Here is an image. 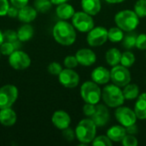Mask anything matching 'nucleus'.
Instances as JSON below:
<instances>
[{"label": "nucleus", "instance_id": "obj_1", "mask_svg": "<svg viewBox=\"0 0 146 146\" xmlns=\"http://www.w3.org/2000/svg\"><path fill=\"white\" fill-rule=\"evenodd\" d=\"M52 34L58 44L65 46L73 44L76 39L74 27L64 20L56 23L52 30Z\"/></svg>", "mask_w": 146, "mask_h": 146}, {"label": "nucleus", "instance_id": "obj_2", "mask_svg": "<svg viewBox=\"0 0 146 146\" xmlns=\"http://www.w3.org/2000/svg\"><path fill=\"white\" fill-rule=\"evenodd\" d=\"M96 132L97 126L92 119L81 120L75 128L76 138L84 145L92 143L93 141L96 137Z\"/></svg>", "mask_w": 146, "mask_h": 146}, {"label": "nucleus", "instance_id": "obj_3", "mask_svg": "<svg viewBox=\"0 0 146 146\" xmlns=\"http://www.w3.org/2000/svg\"><path fill=\"white\" fill-rule=\"evenodd\" d=\"M115 22L118 27L126 32H132L136 29L139 24V17L130 9H125L118 12L115 16Z\"/></svg>", "mask_w": 146, "mask_h": 146}, {"label": "nucleus", "instance_id": "obj_4", "mask_svg": "<svg viewBox=\"0 0 146 146\" xmlns=\"http://www.w3.org/2000/svg\"><path fill=\"white\" fill-rule=\"evenodd\" d=\"M102 98L105 104L110 108H117L124 104L123 92L116 85H108L102 91Z\"/></svg>", "mask_w": 146, "mask_h": 146}, {"label": "nucleus", "instance_id": "obj_5", "mask_svg": "<svg viewBox=\"0 0 146 146\" xmlns=\"http://www.w3.org/2000/svg\"><path fill=\"white\" fill-rule=\"evenodd\" d=\"M80 96L86 104H98L102 97L98 84L94 81H86L80 87Z\"/></svg>", "mask_w": 146, "mask_h": 146}, {"label": "nucleus", "instance_id": "obj_6", "mask_svg": "<svg viewBox=\"0 0 146 146\" xmlns=\"http://www.w3.org/2000/svg\"><path fill=\"white\" fill-rule=\"evenodd\" d=\"M18 98V89L14 85H4L0 87V110L11 108Z\"/></svg>", "mask_w": 146, "mask_h": 146}, {"label": "nucleus", "instance_id": "obj_7", "mask_svg": "<svg viewBox=\"0 0 146 146\" xmlns=\"http://www.w3.org/2000/svg\"><path fill=\"white\" fill-rule=\"evenodd\" d=\"M72 23L74 28L81 33H88L94 27V21L92 15L84 11L74 13L72 17Z\"/></svg>", "mask_w": 146, "mask_h": 146}, {"label": "nucleus", "instance_id": "obj_8", "mask_svg": "<svg viewBox=\"0 0 146 146\" xmlns=\"http://www.w3.org/2000/svg\"><path fill=\"white\" fill-rule=\"evenodd\" d=\"M110 80L119 87H124L131 81V74L127 68L116 65L110 70Z\"/></svg>", "mask_w": 146, "mask_h": 146}, {"label": "nucleus", "instance_id": "obj_9", "mask_svg": "<svg viewBox=\"0 0 146 146\" xmlns=\"http://www.w3.org/2000/svg\"><path fill=\"white\" fill-rule=\"evenodd\" d=\"M115 116L116 121L124 127H127L132 125H134L138 119L134 110H132L127 107H121V106L117 107L115 112Z\"/></svg>", "mask_w": 146, "mask_h": 146}, {"label": "nucleus", "instance_id": "obj_10", "mask_svg": "<svg viewBox=\"0 0 146 146\" xmlns=\"http://www.w3.org/2000/svg\"><path fill=\"white\" fill-rule=\"evenodd\" d=\"M9 65L16 70H23L27 68L31 64L29 56L20 50H15L11 55L9 56Z\"/></svg>", "mask_w": 146, "mask_h": 146}, {"label": "nucleus", "instance_id": "obj_11", "mask_svg": "<svg viewBox=\"0 0 146 146\" xmlns=\"http://www.w3.org/2000/svg\"><path fill=\"white\" fill-rule=\"evenodd\" d=\"M86 40L92 47L101 46L108 40V30L103 27H93L88 32Z\"/></svg>", "mask_w": 146, "mask_h": 146}, {"label": "nucleus", "instance_id": "obj_12", "mask_svg": "<svg viewBox=\"0 0 146 146\" xmlns=\"http://www.w3.org/2000/svg\"><path fill=\"white\" fill-rule=\"evenodd\" d=\"M58 80L61 85L66 88H74L80 83L79 74L72 68L62 69L58 75Z\"/></svg>", "mask_w": 146, "mask_h": 146}, {"label": "nucleus", "instance_id": "obj_13", "mask_svg": "<svg viewBox=\"0 0 146 146\" xmlns=\"http://www.w3.org/2000/svg\"><path fill=\"white\" fill-rule=\"evenodd\" d=\"M110 111L108 108L104 104H98L96 105L95 113L92 116V120L94 121L97 127H102L108 124L110 121Z\"/></svg>", "mask_w": 146, "mask_h": 146}, {"label": "nucleus", "instance_id": "obj_14", "mask_svg": "<svg viewBox=\"0 0 146 146\" xmlns=\"http://www.w3.org/2000/svg\"><path fill=\"white\" fill-rule=\"evenodd\" d=\"M75 56L77 58L79 64L85 66V67L92 66V64L96 62V60H97L96 54L92 50L86 49V48L79 50L76 52Z\"/></svg>", "mask_w": 146, "mask_h": 146}, {"label": "nucleus", "instance_id": "obj_15", "mask_svg": "<svg viewBox=\"0 0 146 146\" xmlns=\"http://www.w3.org/2000/svg\"><path fill=\"white\" fill-rule=\"evenodd\" d=\"M51 121L56 128L60 130H64L69 127L71 123V118L69 115L64 110H57L54 112Z\"/></svg>", "mask_w": 146, "mask_h": 146}, {"label": "nucleus", "instance_id": "obj_16", "mask_svg": "<svg viewBox=\"0 0 146 146\" xmlns=\"http://www.w3.org/2000/svg\"><path fill=\"white\" fill-rule=\"evenodd\" d=\"M92 80L98 85H104L110 80V70L104 67H98L92 72Z\"/></svg>", "mask_w": 146, "mask_h": 146}, {"label": "nucleus", "instance_id": "obj_17", "mask_svg": "<svg viewBox=\"0 0 146 146\" xmlns=\"http://www.w3.org/2000/svg\"><path fill=\"white\" fill-rule=\"evenodd\" d=\"M16 114L11 108L0 110V123L4 127H12L16 122Z\"/></svg>", "mask_w": 146, "mask_h": 146}, {"label": "nucleus", "instance_id": "obj_18", "mask_svg": "<svg viewBox=\"0 0 146 146\" xmlns=\"http://www.w3.org/2000/svg\"><path fill=\"white\" fill-rule=\"evenodd\" d=\"M37 14H38V11L36 10L35 8L26 5L19 9L17 18L24 23H30L31 21L35 20V18L37 17Z\"/></svg>", "mask_w": 146, "mask_h": 146}, {"label": "nucleus", "instance_id": "obj_19", "mask_svg": "<svg viewBox=\"0 0 146 146\" xmlns=\"http://www.w3.org/2000/svg\"><path fill=\"white\" fill-rule=\"evenodd\" d=\"M81 7L84 12L90 15H96L101 10L100 0H81Z\"/></svg>", "mask_w": 146, "mask_h": 146}, {"label": "nucleus", "instance_id": "obj_20", "mask_svg": "<svg viewBox=\"0 0 146 146\" xmlns=\"http://www.w3.org/2000/svg\"><path fill=\"white\" fill-rule=\"evenodd\" d=\"M126 127L121 125L113 126L107 131V136L111 139L112 142H121L126 136Z\"/></svg>", "mask_w": 146, "mask_h": 146}, {"label": "nucleus", "instance_id": "obj_21", "mask_svg": "<svg viewBox=\"0 0 146 146\" xmlns=\"http://www.w3.org/2000/svg\"><path fill=\"white\" fill-rule=\"evenodd\" d=\"M56 15L60 19L66 21V20L72 18L73 15H74L75 11H74V7L71 4H68L67 3H63L57 5V8L56 9Z\"/></svg>", "mask_w": 146, "mask_h": 146}, {"label": "nucleus", "instance_id": "obj_22", "mask_svg": "<svg viewBox=\"0 0 146 146\" xmlns=\"http://www.w3.org/2000/svg\"><path fill=\"white\" fill-rule=\"evenodd\" d=\"M134 112L140 120H146V93H142L137 98L134 106Z\"/></svg>", "mask_w": 146, "mask_h": 146}, {"label": "nucleus", "instance_id": "obj_23", "mask_svg": "<svg viewBox=\"0 0 146 146\" xmlns=\"http://www.w3.org/2000/svg\"><path fill=\"white\" fill-rule=\"evenodd\" d=\"M16 33H17V38L21 42H27L33 38L34 31H33V27L30 24L25 23L24 25H22L18 28Z\"/></svg>", "mask_w": 146, "mask_h": 146}, {"label": "nucleus", "instance_id": "obj_24", "mask_svg": "<svg viewBox=\"0 0 146 146\" xmlns=\"http://www.w3.org/2000/svg\"><path fill=\"white\" fill-rule=\"evenodd\" d=\"M121 53L116 48L110 49L109 50H107V52L105 54L106 62L111 67L118 65L121 62Z\"/></svg>", "mask_w": 146, "mask_h": 146}, {"label": "nucleus", "instance_id": "obj_25", "mask_svg": "<svg viewBox=\"0 0 146 146\" xmlns=\"http://www.w3.org/2000/svg\"><path fill=\"white\" fill-rule=\"evenodd\" d=\"M122 92L125 100H133L139 96V88L136 84H127Z\"/></svg>", "mask_w": 146, "mask_h": 146}, {"label": "nucleus", "instance_id": "obj_26", "mask_svg": "<svg viewBox=\"0 0 146 146\" xmlns=\"http://www.w3.org/2000/svg\"><path fill=\"white\" fill-rule=\"evenodd\" d=\"M124 38L123 30H121L120 27H111L108 31V39L111 42L117 43L120 41H122Z\"/></svg>", "mask_w": 146, "mask_h": 146}, {"label": "nucleus", "instance_id": "obj_27", "mask_svg": "<svg viewBox=\"0 0 146 146\" xmlns=\"http://www.w3.org/2000/svg\"><path fill=\"white\" fill-rule=\"evenodd\" d=\"M135 62V56L131 51H125L121 54V64L126 68L132 67Z\"/></svg>", "mask_w": 146, "mask_h": 146}, {"label": "nucleus", "instance_id": "obj_28", "mask_svg": "<svg viewBox=\"0 0 146 146\" xmlns=\"http://www.w3.org/2000/svg\"><path fill=\"white\" fill-rule=\"evenodd\" d=\"M52 6L50 0H36L34 3V8L38 12L46 13L48 12Z\"/></svg>", "mask_w": 146, "mask_h": 146}, {"label": "nucleus", "instance_id": "obj_29", "mask_svg": "<svg viewBox=\"0 0 146 146\" xmlns=\"http://www.w3.org/2000/svg\"><path fill=\"white\" fill-rule=\"evenodd\" d=\"M134 12L139 18L146 17V0H138L134 5Z\"/></svg>", "mask_w": 146, "mask_h": 146}, {"label": "nucleus", "instance_id": "obj_30", "mask_svg": "<svg viewBox=\"0 0 146 146\" xmlns=\"http://www.w3.org/2000/svg\"><path fill=\"white\" fill-rule=\"evenodd\" d=\"M136 39H137V35L135 33L133 34H127L124 36L122 39V45L126 49H132L134 46H136Z\"/></svg>", "mask_w": 146, "mask_h": 146}, {"label": "nucleus", "instance_id": "obj_31", "mask_svg": "<svg viewBox=\"0 0 146 146\" xmlns=\"http://www.w3.org/2000/svg\"><path fill=\"white\" fill-rule=\"evenodd\" d=\"M92 144L94 146H111L113 142L108 136L101 135L98 137H95Z\"/></svg>", "mask_w": 146, "mask_h": 146}, {"label": "nucleus", "instance_id": "obj_32", "mask_svg": "<svg viewBox=\"0 0 146 146\" xmlns=\"http://www.w3.org/2000/svg\"><path fill=\"white\" fill-rule=\"evenodd\" d=\"M15 50V46H14L13 43H11V42L4 41V42L0 45V51H1V54H3V55H4V56H9V55H11Z\"/></svg>", "mask_w": 146, "mask_h": 146}, {"label": "nucleus", "instance_id": "obj_33", "mask_svg": "<svg viewBox=\"0 0 146 146\" xmlns=\"http://www.w3.org/2000/svg\"><path fill=\"white\" fill-rule=\"evenodd\" d=\"M47 70L52 75H59V74L62 70V66H61V64L59 62H50L48 65Z\"/></svg>", "mask_w": 146, "mask_h": 146}, {"label": "nucleus", "instance_id": "obj_34", "mask_svg": "<svg viewBox=\"0 0 146 146\" xmlns=\"http://www.w3.org/2000/svg\"><path fill=\"white\" fill-rule=\"evenodd\" d=\"M121 143L124 146H137L138 139L133 134H126V136L121 140Z\"/></svg>", "mask_w": 146, "mask_h": 146}, {"label": "nucleus", "instance_id": "obj_35", "mask_svg": "<svg viewBox=\"0 0 146 146\" xmlns=\"http://www.w3.org/2000/svg\"><path fill=\"white\" fill-rule=\"evenodd\" d=\"M63 63L67 68H74L77 67L79 62H78L75 56H68L65 57Z\"/></svg>", "mask_w": 146, "mask_h": 146}, {"label": "nucleus", "instance_id": "obj_36", "mask_svg": "<svg viewBox=\"0 0 146 146\" xmlns=\"http://www.w3.org/2000/svg\"><path fill=\"white\" fill-rule=\"evenodd\" d=\"M3 37H4V41H8V42H15V40L18 39L17 38V33L13 31V30H6L3 33Z\"/></svg>", "mask_w": 146, "mask_h": 146}, {"label": "nucleus", "instance_id": "obj_37", "mask_svg": "<svg viewBox=\"0 0 146 146\" xmlns=\"http://www.w3.org/2000/svg\"><path fill=\"white\" fill-rule=\"evenodd\" d=\"M136 47L139 50H146V33H141L137 36Z\"/></svg>", "mask_w": 146, "mask_h": 146}, {"label": "nucleus", "instance_id": "obj_38", "mask_svg": "<svg viewBox=\"0 0 146 146\" xmlns=\"http://www.w3.org/2000/svg\"><path fill=\"white\" fill-rule=\"evenodd\" d=\"M96 110V104H86L83 107V113L86 116H92V115L95 113Z\"/></svg>", "mask_w": 146, "mask_h": 146}, {"label": "nucleus", "instance_id": "obj_39", "mask_svg": "<svg viewBox=\"0 0 146 146\" xmlns=\"http://www.w3.org/2000/svg\"><path fill=\"white\" fill-rule=\"evenodd\" d=\"M62 136L64 137V139L68 141H73L74 139V138L76 137L75 135V131H74L73 129L67 127L66 129L62 130Z\"/></svg>", "mask_w": 146, "mask_h": 146}, {"label": "nucleus", "instance_id": "obj_40", "mask_svg": "<svg viewBox=\"0 0 146 146\" xmlns=\"http://www.w3.org/2000/svg\"><path fill=\"white\" fill-rule=\"evenodd\" d=\"M9 6L10 5L8 0H0V16L7 15Z\"/></svg>", "mask_w": 146, "mask_h": 146}, {"label": "nucleus", "instance_id": "obj_41", "mask_svg": "<svg viewBox=\"0 0 146 146\" xmlns=\"http://www.w3.org/2000/svg\"><path fill=\"white\" fill-rule=\"evenodd\" d=\"M18 13H19V9L11 5V6H9V8L8 9L7 15L10 18H15L18 16Z\"/></svg>", "mask_w": 146, "mask_h": 146}, {"label": "nucleus", "instance_id": "obj_42", "mask_svg": "<svg viewBox=\"0 0 146 146\" xmlns=\"http://www.w3.org/2000/svg\"><path fill=\"white\" fill-rule=\"evenodd\" d=\"M9 1H10L11 5H13L18 9H21V8L27 5V3L29 0H9Z\"/></svg>", "mask_w": 146, "mask_h": 146}, {"label": "nucleus", "instance_id": "obj_43", "mask_svg": "<svg viewBox=\"0 0 146 146\" xmlns=\"http://www.w3.org/2000/svg\"><path fill=\"white\" fill-rule=\"evenodd\" d=\"M126 131H127V133L133 134H133H135L137 133V127L135 126V124L134 125H132L130 127H126Z\"/></svg>", "mask_w": 146, "mask_h": 146}, {"label": "nucleus", "instance_id": "obj_44", "mask_svg": "<svg viewBox=\"0 0 146 146\" xmlns=\"http://www.w3.org/2000/svg\"><path fill=\"white\" fill-rule=\"evenodd\" d=\"M68 1V0H50L52 4H56V5H59V4L63 3H67Z\"/></svg>", "mask_w": 146, "mask_h": 146}, {"label": "nucleus", "instance_id": "obj_45", "mask_svg": "<svg viewBox=\"0 0 146 146\" xmlns=\"http://www.w3.org/2000/svg\"><path fill=\"white\" fill-rule=\"evenodd\" d=\"M105 1L109 3H120L124 2L125 0H105Z\"/></svg>", "mask_w": 146, "mask_h": 146}, {"label": "nucleus", "instance_id": "obj_46", "mask_svg": "<svg viewBox=\"0 0 146 146\" xmlns=\"http://www.w3.org/2000/svg\"><path fill=\"white\" fill-rule=\"evenodd\" d=\"M4 42V37H3V33L0 31V45Z\"/></svg>", "mask_w": 146, "mask_h": 146}, {"label": "nucleus", "instance_id": "obj_47", "mask_svg": "<svg viewBox=\"0 0 146 146\" xmlns=\"http://www.w3.org/2000/svg\"><path fill=\"white\" fill-rule=\"evenodd\" d=\"M0 56H1V51H0Z\"/></svg>", "mask_w": 146, "mask_h": 146}, {"label": "nucleus", "instance_id": "obj_48", "mask_svg": "<svg viewBox=\"0 0 146 146\" xmlns=\"http://www.w3.org/2000/svg\"><path fill=\"white\" fill-rule=\"evenodd\" d=\"M145 57H146V54H145Z\"/></svg>", "mask_w": 146, "mask_h": 146}]
</instances>
